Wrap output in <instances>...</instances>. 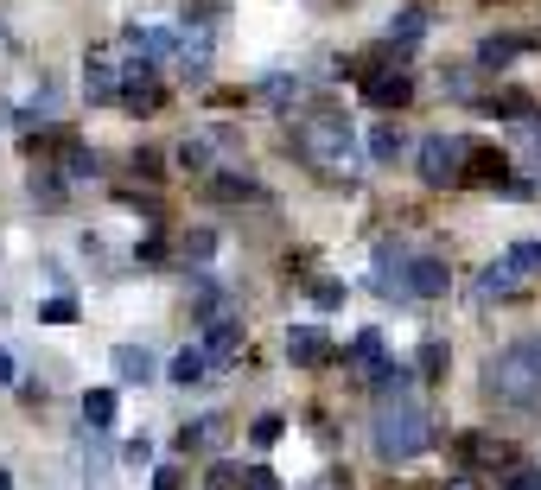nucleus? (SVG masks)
<instances>
[{
    "label": "nucleus",
    "instance_id": "f257e3e1",
    "mask_svg": "<svg viewBox=\"0 0 541 490\" xmlns=\"http://www.w3.org/2000/svg\"><path fill=\"white\" fill-rule=\"evenodd\" d=\"M370 446L382 465H408L433 446V408L421 401V389H395V395H376V414H370Z\"/></svg>",
    "mask_w": 541,
    "mask_h": 490
},
{
    "label": "nucleus",
    "instance_id": "f03ea898",
    "mask_svg": "<svg viewBox=\"0 0 541 490\" xmlns=\"http://www.w3.org/2000/svg\"><path fill=\"white\" fill-rule=\"evenodd\" d=\"M484 395L510 414H541V338H516L484 363Z\"/></svg>",
    "mask_w": 541,
    "mask_h": 490
},
{
    "label": "nucleus",
    "instance_id": "7ed1b4c3",
    "mask_svg": "<svg viewBox=\"0 0 541 490\" xmlns=\"http://www.w3.org/2000/svg\"><path fill=\"white\" fill-rule=\"evenodd\" d=\"M293 153L319 172V179H357V134H351V121H338V115H306L300 128H293Z\"/></svg>",
    "mask_w": 541,
    "mask_h": 490
},
{
    "label": "nucleus",
    "instance_id": "20e7f679",
    "mask_svg": "<svg viewBox=\"0 0 541 490\" xmlns=\"http://www.w3.org/2000/svg\"><path fill=\"white\" fill-rule=\"evenodd\" d=\"M414 166H421L427 185H452V179H465V166H471V140H459V134H427L421 147H414Z\"/></svg>",
    "mask_w": 541,
    "mask_h": 490
},
{
    "label": "nucleus",
    "instance_id": "39448f33",
    "mask_svg": "<svg viewBox=\"0 0 541 490\" xmlns=\"http://www.w3.org/2000/svg\"><path fill=\"white\" fill-rule=\"evenodd\" d=\"M363 102H370V109H408L414 77L408 70H370V77H363Z\"/></svg>",
    "mask_w": 541,
    "mask_h": 490
},
{
    "label": "nucleus",
    "instance_id": "423d86ee",
    "mask_svg": "<svg viewBox=\"0 0 541 490\" xmlns=\"http://www.w3.org/2000/svg\"><path fill=\"white\" fill-rule=\"evenodd\" d=\"M287 357H293V370H325V363H338V350H331V338L319 325H293L287 331Z\"/></svg>",
    "mask_w": 541,
    "mask_h": 490
},
{
    "label": "nucleus",
    "instance_id": "0eeeda50",
    "mask_svg": "<svg viewBox=\"0 0 541 490\" xmlns=\"http://www.w3.org/2000/svg\"><path fill=\"white\" fill-rule=\"evenodd\" d=\"M446 287H452L446 255H414V261H408V300H440Z\"/></svg>",
    "mask_w": 541,
    "mask_h": 490
},
{
    "label": "nucleus",
    "instance_id": "6e6552de",
    "mask_svg": "<svg viewBox=\"0 0 541 490\" xmlns=\"http://www.w3.org/2000/svg\"><path fill=\"white\" fill-rule=\"evenodd\" d=\"M408 249H395V242H376V293H389V300H408Z\"/></svg>",
    "mask_w": 541,
    "mask_h": 490
},
{
    "label": "nucleus",
    "instance_id": "1a4fd4ad",
    "mask_svg": "<svg viewBox=\"0 0 541 490\" xmlns=\"http://www.w3.org/2000/svg\"><path fill=\"white\" fill-rule=\"evenodd\" d=\"M223 433H230V420H223V414H204V420H185L172 446H179V452H217Z\"/></svg>",
    "mask_w": 541,
    "mask_h": 490
},
{
    "label": "nucleus",
    "instance_id": "9d476101",
    "mask_svg": "<svg viewBox=\"0 0 541 490\" xmlns=\"http://www.w3.org/2000/svg\"><path fill=\"white\" fill-rule=\"evenodd\" d=\"M204 376H211V350L204 344H185L179 357L166 363V382H179V389H191V382H204Z\"/></svg>",
    "mask_w": 541,
    "mask_h": 490
},
{
    "label": "nucleus",
    "instance_id": "9b49d317",
    "mask_svg": "<svg viewBox=\"0 0 541 490\" xmlns=\"http://www.w3.org/2000/svg\"><path fill=\"white\" fill-rule=\"evenodd\" d=\"M109 363H115L121 382H153V350H147V344H115Z\"/></svg>",
    "mask_w": 541,
    "mask_h": 490
},
{
    "label": "nucleus",
    "instance_id": "f8f14e48",
    "mask_svg": "<svg viewBox=\"0 0 541 490\" xmlns=\"http://www.w3.org/2000/svg\"><path fill=\"white\" fill-rule=\"evenodd\" d=\"M529 45H541L535 32H529V39H503V32H491V39L478 45V64H484V70H510V64H516V51H529Z\"/></svg>",
    "mask_w": 541,
    "mask_h": 490
},
{
    "label": "nucleus",
    "instance_id": "ddd939ff",
    "mask_svg": "<svg viewBox=\"0 0 541 490\" xmlns=\"http://www.w3.org/2000/svg\"><path fill=\"white\" fill-rule=\"evenodd\" d=\"M121 414V395L115 389H83V420H90V433H109Z\"/></svg>",
    "mask_w": 541,
    "mask_h": 490
},
{
    "label": "nucleus",
    "instance_id": "4468645a",
    "mask_svg": "<svg viewBox=\"0 0 541 490\" xmlns=\"http://www.w3.org/2000/svg\"><path fill=\"white\" fill-rule=\"evenodd\" d=\"M58 172H64V179H96V147H83V140H58Z\"/></svg>",
    "mask_w": 541,
    "mask_h": 490
},
{
    "label": "nucleus",
    "instance_id": "2eb2a0df",
    "mask_svg": "<svg viewBox=\"0 0 541 490\" xmlns=\"http://www.w3.org/2000/svg\"><path fill=\"white\" fill-rule=\"evenodd\" d=\"M204 350H211V363H236L242 357V325L236 319H211V344Z\"/></svg>",
    "mask_w": 541,
    "mask_h": 490
},
{
    "label": "nucleus",
    "instance_id": "dca6fc26",
    "mask_svg": "<svg viewBox=\"0 0 541 490\" xmlns=\"http://www.w3.org/2000/svg\"><path fill=\"white\" fill-rule=\"evenodd\" d=\"M401 147H408V134H401L395 121H376V128H370V160H376V166H395Z\"/></svg>",
    "mask_w": 541,
    "mask_h": 490
},
{
    "label": "nucleus",
    "instance_id": "f3484780",
    "mask_svg": "<svg viewBox=\"0 0 541 490\" xmlns=\"http://www.w3.org/2000/svg\"><path fill=\"white\" fill-rule=\"evenodd\" d=\"M459 452H465L471 465H510V446H503V440H491V433H465V440H459Z\"/></svg>",
    "mask_w": 541,
    "mask_h": 490
},
{
    "label": "nucleus",
    "instance_id": "a211bd4d",
    "mask_svg": "<svg viewBox=\"0 0 541 490\" xmlns=\"http://www.w3.org/2000/svg\"><path fill=\"white\" fill-rule=\"evenodd\" d=\"M83 96H90V102H115L121 96V77H115L109 64H90V70H83Z\"/></svg>",
    "mask_w": 541,
    "mask_h": 490
},
{
    "label": "nucleus",
    "instance_id": "6ab92c4d",
    "mask_svg": "<svg viewBox=\"0 0 541 490\" xmlns=\"http://www.w3.org/2000/svg\"><path fill=\"white\" fill-rule=\"evenodd\" d=\"M516 287V261L503 255V261H491V268H484V280H478V300H497V293H510Z\"/></svg>",
    "mask_w": 541,
    "mask_h": 490
},
{
    "label": "nucleus",
    "instance_id": "aec40b11",
    "mask_svg": "<svg viewBox=\"0 0 541 490\" xmlns=\"http://www.w3.org/2000/svg\"><path fill=\"white\" fill-rule=\"evenodd\" d=\"M344 363H351V370H370V376H376V370H382V331H363Z\"/></svg>",
    "mask_w": 541,
    "mask_h": 490
},
{
    "label": "nucleus",
    "instance_id": "412c9836",
    "mask_svg": "<svg viewBox=\"0 0 541 490\" xmlns=\"http://www.w3.org/2000/svg\"><path fill=\"white\" fill-rule=\"evenodd\" d=\"M421 32H427V13L408 7V13H395V20H389V45H414Z\"/></svg>",
    "mask_w": 541,
    "mask_h": 490
},
{
    "label": "nucleus",
    "instance_id": "4be33fe9",
    "mask_svg": "<svg viewBox=\"0 0 541 490\" xmlns=\"http://www.w3.org/2000/svg\"><path fill=\"white\" fill-rule=\"evenodd\" d=\"M491 109H497V115H516V128H522V121H535V102L522 96V90H497Z\"/></svg>",
    "mask_w": 541,
    "mask_h": 490
},
{
    "label": "nucleus",
    "instance_id": "5701e85b",
    "mask_svg": "<svg viewBox=\"0 0 541 490\" xmlns=\"http://www.w3.org/2000/svg\"><path fill=\"white\" fill-rule=\"evenodd\" d=\"M204 490H249V471H236L230 459H217L211 478H204Z\"/></svg>",
    "mask_w": 541,
    "mask_h": 490
},
{
    "label": "nucleus",
    "instance_id": "b1692460",
    "mask_svg": "<svg viewBox=\"0 0 541 490\" xmlns=\"http://www.w3.org/2000/svg\"><path fill=\"white\" fill-rule=\"evenodd\" d=\"M414 370H421V376L433 382V376H440V370H446V344H440V338H427L421 350H414Z\"/></svg>",
    "mask_w": 541,
    "mask_h": 490
},
{
    "label": "nucleus",
    "instance_id": "393cba45",
    "mask_svg": "<svg viewBox=\"0 0 541 490\" xmlns=\"http://www.w3.org/2000/svg\"><path fill=\"white\" fill-rule=\"evenodd\" d=\"M281 433H287V420H281V414H261L255 427H249V440H255L261 452H268V446H281Z\"/></svg>",
    "mask_w": 541,
    "mask_h": 490
},
{
    "label": "nucleus",
    "instance_id": "a878e982",
    "mask_svg": "<svg viewBox=\"0 0 541 490\" xmlns=\"http://www.w3.org/2000/svg\"><path fill=\"white\" fill-rule=\"evenodd\" d=\"M312 306H319V312H338V306H344V280H312Z\"/></svg>",
    "mask_w": 541,
    "mask_h": 490
},
{
    "label": "nucleus",
    "instance_id": "bb28decb",
    "mask_svg": "<svg viewBox=\"0 0 541 490\" xmlns=\"http://www.w3.org/2000/svg\"><path fill=\"white\" fill-rule=\"evenodd\" d=\"M440 90H446L452 102H471V96H478V83H471V70H446V77H440Z\"/></svg>",
    "mask_w": 541,
    "mask_h": 490
},
{
    "label": "nucleus",
    "instance_id": "cd10ccee",
    "mask_svg": "<svg viewBox=\"0 0 541 490\" xmlns=\"http://www.w3.org/2000/svg\"><path fill=\"white\" fill-rule=\"evenodd\" d=\"M39 319H45V325H71V319H77V300H71V293H58V300L39 306Z\"/></svg>",
    "mask_w": 541,
    "mask_h": 490
},
{
    "label": "nucleus",
    "instance_id": "c85d7f7f",
    "mask_svg": "<svg viewBox=\"0 0 541 490\" xmlns=\"http://www.w3.org/2000/svg\"><path fill=\"white\" fill-rule=\"evenodd\" d=\"M293 96H300V83H293V77H274V83H261V102H274V109H287Z\"/></svg>",
    "mask_w": 541,
    "mask_h": 490
},
{
    "label": "nucleus",
    "instance_id": "c756f323",
    "mask_svg": "<svg viewBox=\"0 0 541 490\" xmlns=\"http://www.w3.org/2000/svg\"><path fill=\"white\" fill-rule=\"evenodd\" d=\"M179 166H185V172H211V147H204V140H185V147H179Z\"/></svg>",
    "mask_w": 541,
    "mask_h": 490
},
{
    "label": "nucleus",
    "instance_id": "7c9ffc66",
    "mask_svg": "<svg viewBox=\"0 0 541 490\" xmlns=\"http://www.w3.org/2000/svg\"><path fill=\"white\" fill-rule=\"evenodd\" d=\"M211 191H217V198H255L261 185H255V179H236V172H223V179H217Z\"/></svg>",
    "mask_w": 541,
    "mask_h": 490
},
{
    "label": "nucleus",
    "instance_id": "2f4dec72",
    "mask_svg": "<svg viewBox=\"0 0 541 490\" xmlns=\"http://www.w3.org/2000/svg\"><path fill=\"white\" fill-rule=\"evenodd\" d=\"M121 465H128V471L153 465V446H147V440H128V446H121Z\"/></svg>",
    "mask_w": 541,
    "mask_h": 490
},
{
    "label": "nucleus",
    "instance_id": "473e14b6",
    "mask_svg": "<svg viewBox=\"0 0 541 490\" xmlns=\"http://www.w3.org/2000/svg\"><path fill=\"white\" fill-rule=\"evenodd\" d=\"M510 261H516V274L541 268V242H516V249H510Z\"/></svg>",
    "mask_w": 541,
    "mask_h": 490
},
{
    "label": "nucleus",
    "instance_id": "72a5a7b5",
    "mask_svg": "<svg viewBox=\"0 0 541 490\" xmlns=\"http://www.w3.org/2000/svg\"><path fill=\"white\" fill-rule=\"evenodd\" d=\"M503 490H541V471H529V465H516V471H510V484H503Z\"/></svg>",
    "mask_w": 541,
    "mask_h": 490
},
{
    "label": "nucleus",
    "instance_id": "f704fd0d",
    "mask_svg": "<svg viewBox=\"0 0 541 490\" xmlns=\"http://www.w3.org/2000/svg\"><path fill=\"white\" fill-rule=\"evenodd\" d=\"M211 249H217V236H211V230H198V236H185V255H198V261H204V255H211Z\"/></svg>",
    "mask_w": 541,
    "mask_h": 490
},
{
    "label": "nucleus",
    "instance_id": "c9c22d12",
    "mask_svg": "<svg viewBox=\"0 0 541 490\" xmlns=\"http://www.w3.org/2000/svg\"><path fill=\"white\" fill-rule=\"evenodd\" d=\"M134 172H141V179H160V153H153V147L134 153Z\"/></svg>",
    "mask_w": 541,
    "mask_h": 490
},
{
    "label": "nucleus",
    "instance_id": "e433bc0d",
    "mask_svg": "<svg viewBox=\"0 0 541 490\" xmlns=\"http://www.w3.org/2000/svg\"><path fill=\"white\" fill-rule=\"evenodd\" d=\"M32 198H45V204H58V198H64V185H58V179H32Z\"/></svg>",
    "mask_w": 541,
    "mask_h": 490
},
{
    "label": "nucleus",
    "instance_id": "4c0bfd02",
    "mask_svg": "<svg viewBox=\"0 0 541 490\" xmlns=\"http://www.w3.org/2000/svg\"><path fill=\"white\" fill-rule=\"evenodd\" d=\"M249 490H274V471L268 465H249Z\"/></svg>",
    "mask_w": 541,
    "mask_h": 490
},
{
    "label": "nucleus",
    "instance_id": "58836bf2",
    "mask_svg": "<svg viewBox=\"0 0 541 490\" xmlns=\"http://www.w3.org/2000/svg\"><path fill=\"white\" fill-rule=\"evenodd\" d=\"M312 490H351V478H344V471H325V478L312 484Z\"/></svg>",
    "mask_w": 541,
    "mask_h": 490
},
{
    "label": "nucleus",
    "instance_id": "ea45409f",
    "mask_svg": "<svg viewBox=\"0 0 541 490\" xmlns=\"http://www.w3.org/2000/svg\"><path fill=\"white\" fill-rule=\"evenodd\" d=\"M0 389H13V350H0Z\"/></svg>",
    "mask_w": 541,
    "mask_h": 490
},
{
    "label": "nucleus",
    "instance_id": "a19ab883",
    "mask_svg": "<svg viewBox=\"0 0 541 490\" xmlns=\"http://www.w3.org/2000/svg\"><path fill=\"white\" fill-rule=\"evenodd\" d=\"M446 490H484L478 478H446Z\"/></svg>",
    "mask_w": 541,
    "mask_h": 490
},
{
    "label": "nucleus",
    "instance_id": "79ce46f5",
    "mask_svg": "<svg viewBox=\"0 0 541 490\" xmlns=\"http://www.w3.org/2000/svg\"><path fill=\"white\" fill-rule=\"evenodd\" d=\"M0 490H13V471H0Z\"/></svg>",
    "mask_w": 541,
    "mask_h": 490
}]
</instances>
